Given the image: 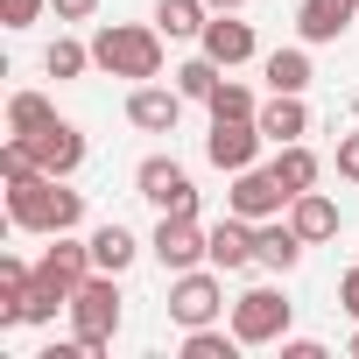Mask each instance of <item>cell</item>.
Returning <instances> with one entry per match:
<instances>
[{
	"label": "cell",
	"mask_w": 359,
	"mask_h": 359,
	"mask_svg": "<svg viewBox=\"0 0 359 359\" xmlns=\"http://www.w3.org/2000/svg\"><path fill=\"white\" fill-rule=\"evenodd\" d=\"M8 226L15 233H78L85 226V191H71V176H22V184H8Z\"/></svg>",
	"instance_id": "6da1fadb"
},
{
	"label": "cell",
	"mask_w": 359,
	"mask_h": 359,
	"mask_svg": "<svg viewBox=\"0 0 359 359\" xmlns=\"http://www.w3.org/2000/svg\"><path fill=\"white\" fill-rule=\"evenodd\" d=\"M92 64H99L106 78L148 85V78H162V29H155V22H106V29L92 36Z\"/></svg>",
	"instance_id": "7a4b0ae2"
},
{
	"label": "cell",
	"mask_w": 359,
	"mask_h": 359,
	"mask_svg": "<svg viewBox=\"0 0 359 359\" xmlns=\"http://www.w3.org/2000/svg\"><path fill=\"white\" fill-rule=\"evenodd\" d=\"M71 331L92 345V359L113 345V331H120V275H85L78 282V296H71Z\"/></svg>",
	"instance_id": "3957f363"
},
{
	"label": "cell",
	"mask_w": 359,
	"mask_h": 359,
	"mask_svg": "<svg viewBox=\"0 0 359 359\" xmlns=\"http://www.w3.org/2000/svg\"><path fill=\"white\" fill-rule=\"evenodd\" d=\"M169 317L198 331V324H219L226 317V275L205 261V268H184V275H169Z\"/></svg>",
	"instance_id": "277c9868"
},
{
	"label": "cell",
	"mask_w": 359,
	"mask_h": 359,
	"mask_svg": "<svg viewBox=\"0 0 359 359\" xmlns=\"http://www.w3.org/2000/svg\"><path fill=\"white\" fill-rule=\"evenodd\" d=\"M289 317H296V303H289L275 282L233 296V331H240V345H282V338H289Z\"/></svg>",
	"instance_id": "5b68a950"
},
{
	"label": "cell",
	"mask_w": 359,
	"mask_h": 359,
	"mask_svg": "<svg viewBox=\"0 0 359 359\" xmlns=\"http://www.w3.org/2000/svg\"><path fill=\"white\" fill-rule=\"evenodd\" d=\"M148 254H155L169 275H184V268H205V261H212V233L198 226V212H162Z\"/></svg>",
	"instance_id": "8992f818"
},
{
	"label": "cell",
	"mask_w": 359,
	"mask_h": 359,
	"mask_svg": "<svg viewBox=\"0 0 359 359\" xmlns=\"http://www.w3.org/2000/svg\"><path fill=\"white\" fill-rule=\"evenodd\" d=\"M134 198H148L155 212H198V184H191V169L176 155H148L134 169Z\"/></svg>",
	"instance_id": "52a82bcc"
},
{
	"label": "cell",
	"mask_w": 359,
	"mask_h": 359,
	"mask_svg": "<svg viewBox=\"0 0 359 359\" xmlns=\"http://www.w3.org/2000/svg\"><path fill=\"white\" fill-rule=\"evenodd\" d=\"M226 212H240V219H254V226L289 212V191H282L275 162H268V169L254 162V169H240V176H233V191H226Z\"/></svg>",
	"instance_id": "ba28073f"
},
{
	"label": "cell",
	"mask_w": 359,
	"mask_h": 359,
	"mask_svg": "<svg viewBox=\"0 0 359 359\" xmlns=\"http://www.w3.org/2000/svg\"><path fill=\"white\" fill-rule=\"evenodd\" d=\"M261 148H268L261 120H212V134H205V155H212V169H226V176L254 169V162H261Z\"/></svg>",
	"instance_id": "9c48e42d"
},
{
	"label": "cell",
	"mask_w": 359,
	"mask_h": 359,
	"mask_svg": "<svg viewBox=\"0 0 359 359\" xmlns=\"http://www.w3.org/2000/svg\"><path fill=\"white\" fill-rule=\"evenodd\" d=\"M92 268H99V261H92V240L57 233V240L43 247V261H36V282H43V289H57V296L71 303V296H78V282H85Z\"/></svg>",
	"instance_id": "30bf717a"
},
{
	"label": "cell",
	"mask_w": 359,
	"mask_h": 359,
	"mask_svg": "<svg viewBox=\"0 0 359 359\" xmlns=\"http://www.w3.org/2000/svg\"><path fill=\"white\" fill-rule=\"evenodd\" d=\"M22 141H29V155H36L43 176H78L85 169V134L71 120H50L43 134H22Z\"/></svg>",
	"instance_id": "8fae6325"
},
{
	"label": "cell",
	"mask_w": 359,
	"mask_h": 359,
	"mask_svg": "<svg viewBox=\"0 0 359 359\" xmlns=\"http://www.w3.org/2000/svg\"><path fill=\"white\" fill-rule=\"evenodd\" d=\"M184 106H191L184 92H176V85H155V78L127 92V120H134L141 134H176V120H184Z\"/></svg>",
	"instance_id": "7c38bea8"
},
{
	"label": "cell",
	"mask_w": 359,
	"mask_h": 359,
	"mask_svg": "<svg viewBox=\"0 0 359 359\" xmlns=\"http://www.w3.org/2000/svg\"><path fill=\"white\" fill-rule=\"evenodd\" d=\"M212 268H219V275H247V268H261V240H254V219L226 212V219L212 226Z\"/></svg>",
	"instance_id": "4fadbf2b"
},
{
	"label": "cell",
	"mask_w": 359,
	"mask_h": 359,
	"mask_svg": "<svg viewBox=\"0 0 359 359\" xmlns=\"http://www.w3.org/2000/svg\"><path fill=\"white\" fill-rule=\"evenodd\" d=\"M198 50H205L212 64H226V71H233V64H247V57H254V22H240V15H212V22H205V36H198Z\"/></svg>",
	"instance_id": "5bb4252c"
},
{
	"label": "cell",
	"mask_w": 359,
	"mask_h": 359,
	"mask_svg": "<svg viewBox=\"0 0 359 359\" xmlns=\"http://www.w3.org/2000/svg\"><path fill=\"white\" fill-rule=\"evenodd\" d=\"M254 240H261V268H268V275H296V261H303V247H310V240L289 226V212H282V219H261Z\"/></svg>",
	"instance_id": "9a60e30c"
},
{
	"label": "cell",
	"mask_w": 359,
	"mask_h": 359,
	"mask_svg": "<svg viewBox=\"0 0 359 359\" xmlns=\"http://www.w3.org/2000/svg\"><path fill=\"white\" fill-rule=\"evenodd\" d=\"M261 134H268V148L303 141V134H310V106H303V92H275V99L261 106Z\"/></svg>",
	"instance_id": "2e32d148"
},
{
	"label": "cell",
	"mask_w": 359,
	"mask_h": 359,
	"mask_svg": "<svg viewBox=\"0 0 359 359\" xmlns=\"http://www.w3.org/2000/svg\"><path fill=\"white\" fill-rule=\"evenodd\" d=\"M289 226H296L310 247H324V240H338L345 219H338V205H331L324 191H303V198H289Z\"/></svg>",
	"instance_id": "e0dca14e"
},
{
	"label": "cell",
	"mask_w": 359,
	"mask_h": 359,
	"mask_svg": "<svg viewBox=\"0 0 359 359\" xmlns=\"http://www.w3.org/2000/svg\"><path fill=\"white\" fill-rule=\"evenodd\" d=\"M352 15L359 8H345V0H303V8H296V36L303 43H338L352 29Z\"/></svg>",
	"instance_id": "ac0fdd59"
},
{
	"label": "cell",
	"mask_w": 359,
	"mask_h": 359,
	"mask_svg": "<svg viewBox=\"0 0 359 359\" xmlns=\"http://www.w3.org/2000/svg\"><path fill=\"white\" fill-rule=\"evenodd\" d=\"M92 261H99V275H127V268L141 261V240H134L120 219H106V226L92 233Z\"/></svg>",
	"instance_id": "d6986e66"
},
{
	"label": "cell",
	"mask_w": 359,
	"mask_h": 359,
	"mask_svg": "<svg viewBox=\"0 0 359 359\" xmlns=\"http://www.w3.org/2000/svg\"><path fill=\"white\" fill-rule=\"evenodd\" d=\"M275 176H282V191H289V198H303V191H317L324 162H317L303 141H282V148H275Z\"/></svg>",
	"instance_id": "ffe728a7"
},
{
	"label": "cell",
	"mask_w": 359,
	"mask_h": 359,
	"mask_svg": "<svg viewBox=\"0 0 359 359\" xmlns=\"http://www.w3.org/2000/svg\"><path fill=\"white\" fill-rule=\"evenodd\" d=\"M219 71H226V64H212V57H205V50H198V57H191V64H176V71H169V78H176V92H184V99H191V106H212V92H219V85H226V78H219Z\"/></svg>",
	"instance_id": "44dd1931"
},
{
	"label": "cell",
	"mask_w": 359,
	"mask_h": 359,
	"mask_svg": "<svg viewBox=\"0 0 359 359\" xmlns=\"http://www.w3.org/2000/svg\"><path fill=\"white\" fill-rule=\"evenodd\" d=\"M205 0H155V29L169 36V43H184V36H205Z\"/></svg>",
	"instance_id": "7402d4cb"
},
{
	"label": "cell",
	"mask_w": 359,
	"mask_h": 359,
	"mask_svg": "<svg viewBox=\"0 0 359 359\" xmlns=\"http://www.w3.org/2000/svg\"><path fill=\"white\" fill-rule=\"evenodd\" d=\"M43 71H50L57 85H71V78H85V71H92V43H78V36H57V43L43 50Z\"/></svg>",
	"instance_id": "603a6c76"
},
{
	"label": "cell",
	"mask_w": 359,
	"mask_h": 359,
	"mask_svg": "<svg viewBox=\"0 0 359 359\" xmlns=\"http://www.w3.org/2000/svg\"><path fill=\"white\" fill-rule=\"evenodd\" d=\"M261 78H268V92H310V50H275L261 64Z\"/></svg>",
	"instance_id": "cb8c5ba5"
},
{
	"label": "cell",
	"mask_w": 359,
	"mask_h": 359,
	"mask_svg": "<svg viewBox=\"0 0 359 359\" xmlns=\"http://www.w3.org/2000/svg\"><path fill=\"white\" fill-rule=\"evenodd\" d=\"M50 120H57V106H50L43 92H15V99H8V134H43Z\"/></svg>",
	"instance_id": "d4e9b609"
},
{
	"label": "cell",
	"mask_w": 359,
	"mask_h": 359,
	"mask_svg": "<svg viewBox=\"0 0 359 359\" xmlns=\"http://www.w3.org/2000/svg\"><path fill=\"white\" fill-rule=\"evenodd\" d=\"M184 359H240V331L198 324V331H184Z\"/></svg>",
	"instance_id": "484cf974"
},
{
	"label": "cell",
	"mask_w": 359,
	"mask_h": 359,
	"mask_svg": "<svg viewBox=\"0 0 359 359\" xmlns=\"http://www.w3.org/2000/svg\"><path fill=\"white\" fill-rule=\"evenodd\" d=\"M212 120H261V99H254L240 78H226V85L212 92Z\"/></svg>",
	"instance_id": "4316f807"
},
{
	"label": "cell",
	"mask_w": 359,
	"mask_h": 359,
	"mask_svg": "<svg viewBox=\"0 0 359 359\" xmlns=\"http://www.w3.org/2000/svg\"><path fill=\"white\" fill-rule=\"evenodd\" d=\"M50 15V0H0V22H8V29H36Z\"/></svg>",
	"instance_id": "83f0119b"
},
{
	"label": "cell",
	"mask_w": 359,
	"mask_h": 359,
	"mask_svg": "<svg viewBox=\"0 0 359 359\" xmlns=\"http://www.w3.org/2000/svg\"><path fill=\"white\" fill-rule=\"evenodd\" d=\"M338 176H345V184H359V134L338 141Z\"/></svg>",
	"instance_id": "f1b7e54d"
},
{
	"label": "cell",
	"mask_w": 359,
	"mask_h": 359,
	"mask_svg": "<svg viewBox=\"0 0 359 359\" xmlns=\"http://www.w3.org/2000/svg\"><path fill=\"white\" fill-rule=\"evenodd\" d=\"M338 303H345V317L359 324V268H345V282H338Z\"/></svg>",
	"instance_id": "f546056e"
},
{
	"label": "cell",
	"mask_w": 359,
	"mask_h": 359,
	"mask_svg": "<svg viewBox=\"0 0 359 359\" xmlns=\"http://www.w3.org/2000/svg\"><path fill=\"white\" fill-rule=\"evenodd\" d=\"M282 359H324L317 338H282Z\"/></svg>",
	"instance_id": "4dcf8cb0"
},
{
	"label": "cell",
	"mask_w": 359,
	"mask_h": 359,
	"mask_svg": "<svg viewBox=\"0 0 359 359\" xmlns=\"http://www.w3.org/2000/svg\"><path fill=\"white\" fill-rule=\"evenodd\" d=\"M50 8H57V22H85V15L99 8V0H50Z\"/></svg>",
	"instance_id": "1f68e13d"
},
{
	"label": "cell",
	"mask_w": 359,
	"mask_h": 359,
	"mask_svg": "<svg viewBox=\"0 0 359 359\" xmlns=\"http://www.w3.org/2000/svg\"><path fill=\"white\" fill-rule=\"evenodd\" d=\"M205 8H212V15H240V8H247V0H205Z\"/></svg>",
	"instance_id": "d6a6232c"
},
{
	"label": "cell",
	"mask_w": 359,
	"mask_h": 359,
	"mask_svg": "<svg viewBox=\"0 0 359 359\" xmlns=\"http://www.w3.org/2000/svg\"><path fill=\"white\" fill-rule=\"evenodd\" d=\"M345 352H352V359H359V331H352V345H345Z\"/></svg>",
	"instance_id": "836d02e7"
},
{
	"label": "cell",
	"mask_w": 359,
	"mask_h": 359,
	"mask_svg": "<svg viewBox=\"0 0 359 359\" xmlns=\"http://www.w3.org/2000/svg\"><path fill=\"white\" fill-rule=\"evenodd\" d=\"M345 8H359V0H345Z\"/></svg>",
	"instance_id": "e575fe53"
}]
</instances>
